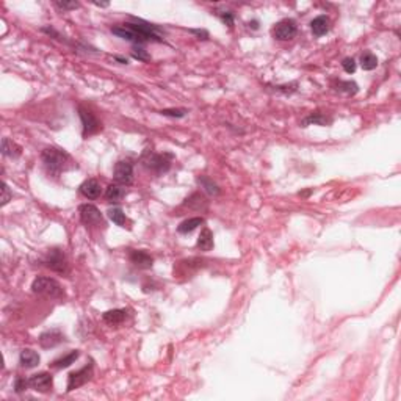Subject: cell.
Here are the masks:
<instances>
[{
	"instance_id": "ffe728a7",
	"label": "cell",
	"mask_w": 401,
	"mask_h": 401,
	"mask_svg": "<svg viewBox=\"0 0 401 401\" xmlns=\"http://www.w3.org/2000/svg\"><path fill=\"white\" fill-rule=\"evenodd\" d=\"M2 154L5 157H10V159H18L22 154V148L18 145V143H14L13 140L10 138H4L2 140Z\"/></svg>"
},
{
	"instance_id": "d590c367",
	"label": "cell",
	"mask_w": 401,
	"mask_h": 401,
	"mask_svg": "<svg viewBox=\"0 0 401 401\" xmlns=\"http://www.w3.org/2000/svg\"><path fill=\"white\" fill-rule=\"evenodd\" d=\"M2 191H4V196H2V206H7L8 203H10V199L13 197V193L10 191V188H8V185L4 182V185H2Z\"/></svg>"
},
{
	"instance_id": "f35d334b",
	"label": "cell",
	"mask_w": 401,
	"mask_h": 401,
	"mask_svg": "<svg viewBox=\"0 0 401 401\" xmlns=\"http://www.w3.org/2000/svg\"><path fill=\"white\" fill-rule=\"evenodd\" d=\"M96 7H100V8H105V7H108V4H94Z\"/></svg>"
},
{
	"instance_id": "f1b7e54d",
	"label": "cell",
	"mask_w": 401,
	"mask_h": 401,
	"mask_svg": "<svg viewBox=\"0 0 401 401\" xmlns=\"http://www.w3.org/2000/svg\"><path fill=\"white\" fill-rule=\"evenodd\" d=\"M187 113H188V110H187V108H165V110H160V114H162V116L176 118V119H180V118H183Z\"/></svg>"
},
{
	"instance_id": "7402d4cb",
	"label": "cell",
	"mask_w": 401,
	"mask_h": 401,
	"mask_svg": "<svg viewBox=\"0 0 401 401\" xmlns=\"http://www.w3.org/2000/svg\"><path fill=\"white\" fill-rule=\"evenodd\" d=\"M79 356H80V351L74 350V351H71L68 353L66 356L60 357V359H56L50 364L52 368H56V370H60V368H68L69 365H73L77 359H79Z\"/></svg>"
},
{
	"instance_id": "f546056e",
	"label": "cell",
	"mask_w": 401,
	"mask_h": 401,
	"mask_svg": "<svg viewBox=\"0 0 401 401\" xmlns=\"http://www.w3.org/2000/svg\"><path fill=\"white\" fill-rule=\"evenodd\" d=\"M132 56L135 60H138V61H149L151 60V55L143 49L141 46H135L133 49H132Z\"/></svg>"
},
{
	"instance_id": "cb8c5ba5",
	"label": "cell",
	"mask_w": 401,
	"mask_h": 401,
	"mask_svg": "<svg viewBox=\"0 0 401 401\" xmlns=\"http://www.w3.org/2000/svg\"><path fill=\"white\" fill-rule=\"evenodd\" d=\"M197 183H199L201 187L204 188V191H206L207 194H210V196H218V194L221 193V190H220L218 185L215 183L210 177H207V176H201V177H197Z\"/></svg>"
},
{
	"instance_id": "d6a6232c",
	"label": "cell",
	"mask_w": 401,
	"mask_h": 401,
	"mask_svg": "<svg viewBox=\"0 0 401 401\" xmlns=\"http://www.w3.org/2000/svg\"><path fill=\"white\" fill-rule=\"evenodd\" d=\"M53 5H55L56 8H58V10H61V11L77 10V8L80 7V4H79V2H55Z\"/></svg>"
},
{
	"instance_id": "836d02e7",
	"label": "cell",
	"mask_w": 401,
	"mask_h": 401,
	"mask_svg": "<svg viewBox=\"0 0 401 401\" xmlns=\"http://www.w3.org/2000/svg\"><path fill=\"white\" fill-rule=\"evenodd\" d=\"M218 16H220V19H221L226 25H229V27H232V25H234L235 16H234V13H232V11H221V13H218Z\"/></svg>"
},
{
	"instance_id": "5b68a950",
	"label": "cell",
	"mask_w": 401,
	"mask_h": 401,
	"mask_svg": "<svg viewBox=\"0 0 401 401\" xmlns=\"http://www.w3.org/2000/svg\"><path fill=\"white\" fill-rule=\"evenodd\" d=\"M42 263H44V266H47L49 270L55 271V273L66 275L69 271L68 257L61 249H50L44 255V259H42Z\"/></svg>"
},
{
	"instance_id": "8d00e7d4",
	"label": "cell",
	"mask_w": 401,
	"mask_h": 401,
	"mask_svg": "<svg viewBox=\"0 0 401 401\" xmlns=\"http://www.w3.org/2000/svg\"><path fill=\"white\" fill-rule=\"evenodd\" d=\"M190 33H193V35H196L199 39H203L201 36H204V39H207L209 38V33L206 32V30H190Z\"/></svg>"
},
{
	"instance_id": "e0dca14e",
	"label": "cell",
	"mask_w": 401,
	"mask_h": 401,
	"mask_svg": "<svg viewBox=\"0 0 401 401\" xmlns=\"http://www.w3.org/2000/svg\"><path fill=\"white\" fill-rule=\"evenodd\" d=\"M19 364L24 368H35L39 364V354L30 348H25L19 354Z\"/></svg>"
},
{
	"instance_id": "4fadbf2b",
	"label": "cell",
	"mask_w": 401,
	"mask_h": 401,
	"mask_svg": "<svg viewBox=\"0 0 401 401\" xmlns=\"http://www.w3.org/2000/svg\"><path fill=\"white\" fill-rule=\"evenodd\" d=\"M128 259H130V262L135 266H138L141 270H149L154 265V259H152V257L146 251H141V249L140 251L138 249L130 251V254H128Z\"/></svg>"
},
{
	"instance_id": "7a4b0ae2",
	"label": "cell",
	"mask_w": 401,
	"mask_h": 401,
	"mask_svg": "<svg viewBox=\"0 0 401 401\" xmlns=\"http://www.w3.org/2000/svg\"><path fill=\"white\" fill-rule=\"evenodd\" d=\"M41 160L44 165V169L49 176L58 177L63 171L71 168V155L66 151L56 148H46L41 154Z\"/></svg>"
},
{
	"instance_id": "8992f818",
	"label": "cell",
	"mask_w": 401,
	"mask_h": 401,
	"mask_svg": "<svg viewBox=\"0 0 401 401\" xmlns=\"http://www.w3.org/2000/svg\"><path fill=\"white\" fill-rule=\"evenodd\" d=\"M93 375H94L93 361L85 365L83 368H80L77 371H73V373H69V376H68V392H73V390L82 387V385H85L88 381L93 379Z\"/></svg>"
},
{
	"instance_id": "5bb4252c",
	"label": "cell",
	"mask_w": 401,
	"mask_h": 401,
	"mask_svg": "<svg viewBox=\"0 0 401 401\" xmlns=\"http://www.w3.org/2000/svg\"><path fill=\"white\" fill-rule=\"evenodd\" d=\"M79 191L87 199H97L100 193H102V187H100V183L96 179H87L79 187Z\"/></svg>"
},
{
	"instance_id": "30bf717a",
	"label": "cell",
	"mask_w": 401,
	"mask_h": 401,
	"mask_svg": "<svg viewBox=\"0 0 401 401\" xmlns=\"http://www.w3.org/2000/svg\"><path fill=\"white\" fill-rule=\"evenodd\" d=\"M298 27L293 19H282L273 27V36L278 41H290L296 36Z\"/></svg>"
},
{
	"instance_id": "9c48e42d",
	"label": "cell",
	"mask_w": 401,
	"mask_h": 401,
	"mask_svg": "<svg viewBox=\"0 0 401 401\" xmlns=\"http://www.w3.org/2000/svg\"><path fill=\"white\" fill-rule=\"evenodd\" d=\"M79 215L83 224L87 226H104V217L99 209L93 204H82L79 207Z\"/></svg>"
},
{
	"instance_id": "ac0fdd59",
	"label": "cell",
	"mask_w": 401,
	"mask_h": 401,
	"mask_svg": "<svg viewBox=\"0 0 401 401\" xmlns=\"http://www.w3.org/2000/svg\"><path fill=\"white\" fill-rule=\"evenodd\" d=\"M125 196V188L124 185H119V183H111L107 187L105 190V197L108 203H113V204H118L124 199Z\"/></svg>"
},
{
	"instance_id": "1f68e13d",
	"label": "cell",
	"mask_w": 401,
	"mask_h": 401,
	"mask_svg": "<svg viewBox=\"0 0 401 401\" xmlns=\"http://www.w3.org/2000/svg\"><path fill=\"white\" fill-rule=\"evenodd\" d=\"M27 387H30V384H28V379H25L24 376H18L14 379V390H16V393H22Z\"/></svg>"
},
{
	"instance_id": "603a6c76",
	"label": "cell",
	"mask_w": 401,
	"mask_h": 401,
	"mask_svg": "<svg viewBox=\"0 0 401 401\" xmlns=\"http://www.w3.org/2000/svg\"><path fill=\"white\" fill-rule=\"evenodd\" d=\"M204 223H206V220H204L203 217L188 218V220H185V221H182V223L179 224L177 232H179V234H190V232H193L194 229H197L201 224H204Z\"/></svg>"
},
{
	"instance_id": "4dcf8cb0",
	"label": "cell",
	"mask_w": 401,
	"mask_h": 401,
	"mask_svg": "<svg viewBox=\"0 0 401 401\" xmlns=\"http://www.w3.org/2000/svg\"><path fill=\"white\" fill-rule=\"evenodd\" d=\"M275 88L276 93H284V94H292L298 90V83L293 82V83H289V85H276V87H271Z\"/></svg>"
},
{
	"instance_id": "52a82bcc",
	"label": "cell",
	"mask_w": 401,
	"mask_h": 401,
	"mask_svg": "<svg viewBox=\"0 0 401 401\" xmlns=\"http://www.w3.org/2000/svg\"><path fill=\"white\" fill-rule=\"evenodd\" d=\"M79 116H80V121H82V133H83L85 138L97 133L100 128H102L100 121L94 116V113H91L90 110L83 108V107H79Z\"/></svg>"
},
{
	"instance_id": "4316f807",
	"label": "cell",
	"mask_w": 401,
	"mask_h": 401,
	"mask_svg": "<svg viewBox=\"0 0 401 401\" xmlns=\"http://www.w3.org/2000/svg\"><path fill=\"white\" fill-rule=\"evenodd\" d=\"M361 66H362L364 71H373V69H376V66H378L376 55L371 53V52H364L361 55Z\"/></svg>"
},
{
	"instance_id": "7c38bea8",
	"label": "cell",
	"mask_w": 401,
	"mask_h": 401,
	"mask_svg": "<svg viewBox=\"0 0 401 401\" xmlns=\"http://www.w3.org/2000/svg\"><path fill=\"white\" fill-rule=\"evenodd\" d=\"M61 342H64V334L60 329H50V331H46L39 336V345L46 350L60 345Z\"/></svg>"
},
{
	"instance_id": "3957f363",
	"label": "cell",
	"mask_w": 401,
	"mask_h": 401,
	"mask_svg": "<svg viewBox=\"0 0 401 401\" xmlns=\"http://www.w3.org/2000/svg\"><path fill=\"white\" fill-rule=\"evenodd\" d=\"M171 159H173V155L171 154H157L154 151H149L146 149L141 155V165L145 166L149 173H154L157 176H162L165 173H168L169 168H171Z\"/></svg>"
},
{
	"instance_id": "44dd1931",
	"label": "cell",
	"mask_w": 401,
	"mask_h": 401,
	"mask_svg": "<svg viewBox=\"0 0 401 401\" xmlns=\"http://www.w3.org/2000/svg\"><path fill=\"white\" fill-rule=\"evenodd\" d=\"M196 245H197V248L201 251H204V252L212 251V248H213V234H212V231L209 227H204L203 231H201V235L197 238Z\"/></svg>"
},
{
	"instance_id": "9a60e30c",
	"label": "cell",
	"mask_w": 401,
	"mask_h": 401,
	"mask_svg": "<svg viewBox=\"0 0 401 401\" xmlns=\"http://www.w3.org/2000/svg\"><path fill=\"white\" fill-rule=\"evenodd\" d=\"M332 116H329L326 113H321V111H312L310 114L301 121V125L303 127H307V125H331L332 124Z\"/></svg>"
},
{
	"instance_id": "74e56055",
	"label": "cell",
	"mask_w": 401,
	"mask_h": 401,
	"mask_svg": "<svg viewBox=\"0 0 401 401\" xmlns=\"http://www.w3.org/2000/svg\"><path fill=\"white\" fill-rule=\"evenodd\" d=\"M114 60L119 61L121 64H127V63H128V61H127V58H122V56H114Z\"/></svg>"
},
{
	"instance_id": "484cf974",
	"label": "cell",
	"mask_w": 401,
	"mask_h": 401,
	"mask_svg": "<svg viewBox=\"0 0 401 401\" xmlns=\"http://www.w3.org/2000/svg\"><path fill=\"white\" fill-rule=\"evenodd\" d=\"M183 204L188 206L190 209H194V210L207 209V201H206V197L201 194V193H193L190 197H187V201H185Z\"/></svg>"
},
{
	"instance_id": "277c9868",
	"label": "cell",
	"mask_w": 401,
	"mask_h": 401,
	"mask_svg": "<svg viewBox=\"0 0 401 401\" xmlns=\"http://www.w3.org/2000/svg\"><path fill=\"white\" fill-rule=\"evenodd\" d=\"M32 292L35 295L50 298V299L64 298V290L61 287V284L58 281H55L52 278H46V276H39L32 282Z\"/></svg>"
},
{
	"instance_id": "6da1fadb",
	"label": "cell",
	"mask_w": 401,
	"mask_h": 401,
	"mask_svg": "<svg viewBox=\"0 0 401 401\" xmlns=\"http://www.w3.org/2000/svg\"><path fill=\"white\" fill-rule=\"evenodd\" d=\"M132 22L127 24H121L116 27H111V33L116 35L125 41L135 42V44L141 46L145 42H163V38L160 36V28L149 24L143 19H137V18H130Z\"/></svg>"
},
{
	"instance_id": "8fae6325",
	"label": "cell",
	"mask_w": 401,
	"mask_h": 401,
	"mask_svg": "<svg viewBox=\"0 0 401 401\" xmlns=\"http://www.w3.org/2000/svg\"><path fill=\"white\" fill-rule=\"evenodd\" d=\"M28 384H30V387L33 390L46 393V392L52 390V387H53V378L50 373H47V371H41V373H36L28 379Z\"/></svg>"
},
{
	"instance_id": "d6986e66",
	"label": "cell",
	"mask_w": 401,
	"mask_h": 401,
	"mask_svg": "<svg viewBox=\"0 0 401 401\" xmlns=\"http://www.w3.org/2000/svg\"><path fill=\"white\" fill-rule=\"evenodd\" d=\"M331 22H329V19L326 16H317L312 22H310V28H312V33L315 36H323L329 32V28H331V25H329Z\"/></svg>"
},
{
	"instance_id": "d4e9b609",
	"label": "cell",
	"mask_w": 401,
	"mask_h": 401,
	"mask_svg": "<svg viewBox=\"0 0 401 401\" xmlns=\"http://www.w3.org/2000/svg\"><path fill=\"white\" fill-rule=\"evenodd\" d=\"M107 213H108V218H110L114 224L119 226V227H125V224H127V217H125V213L122 212L121 207H110Z\"/></svg>"
},
{
	"instance_id": "ba28073f",
	"label": "cell",
	"mask_w": 401,
	"mask_h": 401,
	"mask_svg": "<svg viewBox=\"0 0 401 401\" xmlns=\"http://www.w3.org/2000/svg\"><path fill=\"white\" fill-rule=\"evenodd\" d=\"M113 179L119 185H132L133 182V163L130 160H119L114 165L113 169Z\"/></svg>"
},
{
	"instance_id": "2e32d148",
	"label": "cell",
	"mask_w": 401,
	"mask_h": 401,
	"mask_svg": "<svg viewBox=\"0 0 401 401\" xmlns=\"http://www.w3.org/2000/svg\"><path fill=\"white\" fill-rule=\"evenodd\" d=\"M127 318V310L125 309H113V310H107L102 315V320L110 324V326H116L124 323Z\"/></svg>"
},
{
	"instance_id": "83f0119b",
	"label": "cell",
	"mask_w": 401,
	"mask_h": 401,
	"mask_svg": "<svg viewBox=\"0 0 401 401\" xmlns=\"http://www.w3.org/2000/svg\"><path fill=\"white\" fill-rule=\"evenodd\" d=\"M337 90L340 93H345L348 96H354L357 91H359V87H357V83L356 82H351V80H342L339 82L337 85Z\"/></svg>"
},
{
	"instance_id": "e575fe53",
	"label": "cell",
	"mask_w": 401,
	"mask_h": 401,
	"mask_svg": "<svg viewBox=\"0 0 401 401\" xmlns=\"http://www.w3.org/2000/svg\"><path fill=\"white\" fill-rule=\"evenodd\" d=\"M342 68H343V71H345V73L353 74L354 71H356V68H357L356 60L354 58H345V60L342 61Z\"/></svg>"
}]
</instances>
